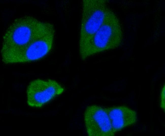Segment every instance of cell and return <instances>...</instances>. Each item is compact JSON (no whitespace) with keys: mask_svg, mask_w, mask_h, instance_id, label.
<instances>
[{"mask_svg":"<svg viewBox=\"0 0 165 136\" xmlns=\"http://www.w3.org/2000/svg\"><path fill=\"white\" fill-rule=\"evenodd\" d=\"M63 88L55 80L37 79L31 82L26 90L27 103L30 106L39 108L62 94Z\"/></svg>","mask_w":165,"mask_h":136,"instance_id":"277c9868","label":"cell"},{"mask_svg":"<svg viewBox=\"0 0 165 136\" xmlns=\"http://www.w3.org/2000/svg\"><path fill=\"white\" fill-rule=\"evenodd\" d=\"M84 120L89 136H109L114 134L104 108L96 105L87 106L84 112Z\"/></svg>","mask_w":165,"mask_h":136,"instance_id":"5b68a950","label":"cell"},{"mask_svg":"<svg viewBox=\"0 0 165 136\" xmlns=\"http://www.w3.org/2000/svg\"><path fill=\"white\" fill-rule=\"evenodd\" d=\"M164 87L163 88L161 95L160 106L161 108L165 110V94Z\"/></svg>","mask_w":165,"mask_h":136,"instance_id":"52a82bcc","label":"cell"},{"mask_svg":"<svg viewBox=\"0 0 165 136\" xmlns=\"http://www.w3.org/2000/svg\"><path fill=\"white\" fill-rule=\"evenodd\" d=\"M106 3L104 0L82 1L79 52L88 44L102 23L108 8Z\"/></svg>","mask_w":165,"mask_h":136,"instance_id":"3957f363","label":"cell"},{"mask_svg":"<svg viewBox=\"0 0 165 136\" xmlns=\"http://www.w3.org/2000/svg\"><path fill=\"white\" fill-rule=\"evenodd\" d=\"M104 108L108 115L114 134L135 124L137 121L136 112L126 106H119Z\"/></svg>","mask_w":165,"mask_h":136,"instance_id":"8992f818","label":"cell"},{"mask_svg":"<svg viewBox=\"0 0 165 136\" xmlns=\"http://www.w3.org/2000/svg\"><path fill=\"white\" fill-rule=\"evenodd\" d=\"M122 31L118 20L108 8L101 25L88 44L79 52L82 59L116 47L121 43Z\"/></svg>","mask_w":165,"mask_h":136,"instance_id":"7a4b0ae2","label":"cell"},{"mask_svg":"<svg viewBox=\"0 0 165 136\" xmlns=\"http://www.w3.org/2000/svg\"><path fill=\"white\" fill-rule=\"evenodd\" d=\"M55 32L52 24L31 16L15 19L3 37L2 61L7 64L26 63L42 58L51 49Z\"/></svg>","mask_w":165,"mask_h":136,"instance_id":"6da1fadb","label":"cell"}]
</instances>
